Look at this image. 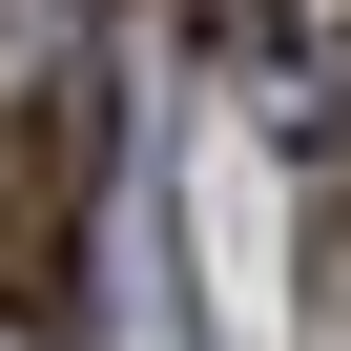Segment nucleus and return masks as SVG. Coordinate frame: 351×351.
Segmentation results:
<instances>
[{
	"label": "nucleus",
	"instance_id": "nucleus-1",
	"mask_svg": "<svg viewBox=\"0 0 351 351\" xmlns=\"http://www.w3.org/2000/svg\"><path fill=\"white\" fill-rule=\"evenodd\" d=\"M104 289V104L83 83H0V330H83Z\"/></svg>",
	"mask_w": 351,
	"mask_h": 351
},
{
	"label": "nucleus",
	"instance_id": "nucleus-2",
	"mask_svg": "<svg viewBox=\"0 0 351 351\" xmlns=\"http://www.w3.org/2000/svg\"><path fill=\"white\" fill-rule=\"evenodd\" d=\"M207 62H228L248 104L330 124V83H351V0H207Z\"/></svg>",
	"mask_w": 351,
	"mask_h": 351
}]
</instances>
